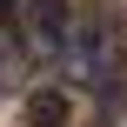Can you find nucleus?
<instances>
[{
	"label": "nucleus",
	"instance_id": "obj_2",
	"mask_svg": "<svg viewBox=\"0 0 127 127\" xmlns=\"http://www.w3.org/2000/svg\"><path fill=\"white\" fill-rule=\"evenodd\" d=\"M0 54L7 60L27 54V0H0Z\"/></svg>",
	"mask_w": 127,
	"mask_h": 127
},
{
	"label": "nucleus",
	"instance_id": "obj_3",
	"mask_svg": "<svg viewBox=\"0 0 127 127\" xmlns=\"http://www.w3.org/2000/svg\"><path fill=\"white\" fill-rule=\"evenodd\" d=\"M27 121H33V127H60V121H67V100H60V94H40V100L27 107Z\"/></svg>",
	"mask_w": 127,
	"mask_h": 127
},
{
	"label": "nucleus",
	"instance_id": "obj_1",
	"mask_svg": "<svg viewBox=\"0 0 127 127\" xmlns=\"http://www.w3.org/2000/svg\"><path fill=\"white\" fill-rule=\"evenodd\" d=\"M74 40V0H27V54L60 60Z\"/></svg>",
	"mask_w": 127,
	"mask_h": 127
}]
</instances>
